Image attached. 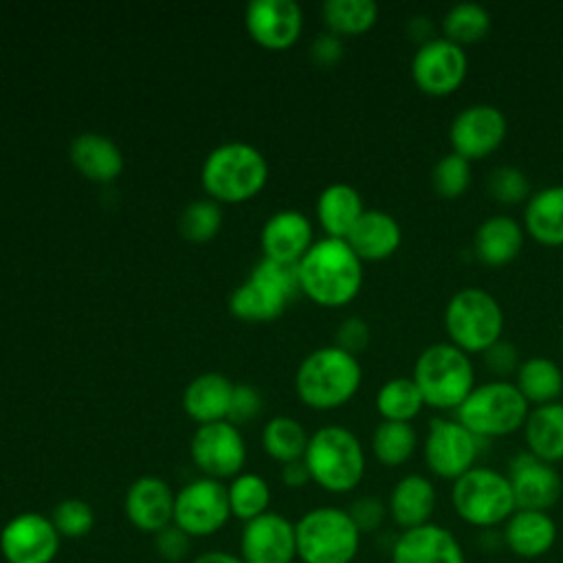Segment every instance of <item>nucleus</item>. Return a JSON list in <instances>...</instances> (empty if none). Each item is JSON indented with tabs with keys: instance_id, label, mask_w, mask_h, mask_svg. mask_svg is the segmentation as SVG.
<instances>
[{
	"instance_id": "1",
	"label": "nucleus",
	"mask_w": 563,
	"mask_h": 563,
	"mask_svg": "<svg viewBox=\"0 0 563 563\" xmlns=\"http://www.w3.org/2000/svg\"><path fill=\"white\" fill-rule=\"evenodd\" d=\"M363 260L343 238H321L299 260L301 292L314 303L339 308L350 303L363 284Z\"/></svg>"
},
{
	"instance_id": "2",
	"label": "nucleus",
	"mask_w": 563,
	"mask_h": 563,
	"mask_svg": "<svg viewBox=\"0 0 563 563\" xmlns=\"http://www.w3.org/2000/svg\"><path fill=\"white\" fill-rule=\"evenodd\" d=\"M363 378L361 363L339 345H323L303 356L295 372L299 398L314 409H336L358 389Z\"/></svg>"
},
{
	"instance_id": "3",
	"label": "nucleus",
	"mask_w": 563,
	"mask_h": 563,
	"mask_svg": "<svg viewBox=\"0 0 563 563\" xmlns=\"http://www.w3.org/2000/svg\"><path fill=\"white\" fill-rule=\"evenodd\" d=\"M268 176L264 154L246 141H227L202 161L200 180L209 198L218 202H242L260 194Z\"/></svg>"
},
{
	"instance_id": "4",
	"label": "nucleus",
	"mask_w": 563,
	"mask_h": 563,
	"mask_svg": "<svg viewBox=\"0 0 563 563\" xmlns=\"http://www.w3.org/2000/svg\"><path fill=\"white\" fill-rule=\"evenodd\" d=\"M310 479L330 493L354 490L365 473V451L356 433L341 424H325L308 438L303 453Z\"/></svg>"
},
{
	"instance_id": "5",
	"label": "nucleus",
	"mask_w": 563,
	"mask_h": 563,
	"mask_svg": "<svg viewBox=\"0 0 563 563\" xmlns=\"http://www.w3.org/2000/svg\"><path fill=\"white\" fill-rule=\"evenodd\" d=\"M413 383L418 385L424 405L435 409H457L475 387V367L471 354L440 341L427 345L413 363Z\"/></svg>"
},
{
	"instance_id": "6",
	"label": "nucleus",
	"mask_w": 563,
	"mask_h": 563,
	"mask_svg": "<svg viewBox=\"0 0 563 563\" xmlns=\"http://www.w3.org/2000/svg\"><path fill=\"white\" fill-rule=\"evenodd\" d=\"M297 559L301 563H352L361 548V530L336 506H319L295 521Z\"/></svg>"
},
{
	"instance_id": "7",
	"label": "nucleus",
	"mask_w": 563,
	"mask_h": 563,
	"mask_svg": "<svg viewBox=\"0 0 563 563\" xmlns=\"http://www.w3.org/2000/svg\"><path fill=\"white\" fill-rule=\"evenodd\" d=\"M462 422L479 440L517 431L528 418V400L512 380H488L475 385L455 409Z\"/></svg>"
},
{
	"instance_id": "8",
	"label": "nucleus",
	"mask_w": 563,
	"mask_h": 563,
	"mask_svg": "<svg viewBox=\"0 0 563 563\" xmlns=\"http://www.w3.org/2000/svg\"><path fill=\"white\" fill-rule=\"evenodd\" d=\"M451 504L457 517L475 528L504 526L517 510L506 473L490 466H473L451 486Z\"/></svg>"
},
{
	"instance_id": "9",
	"label": "nucleus",
	"mask_w": 563,
	"mask_h": 563,
	"mask_svg": "<svg viewBox=\"0 0 563 563\" xmlns=\"http://www.w3.org/2000/svg\"><path fill=\"white\" fill-rule=\"evenodd\" d=\"M444 328L449 341L466 354L484 352L501 339L504 310L488 290L466 286L446 301Z\"/></svg>"
},
{
	"instance_id": "10",
	"label": "nucleus",
	"mask_w": 563,
	"mask_h": 563,
	"mask_svg": "<svg viewBox=\"0 0 563 563\" xmlns=\"http://www.w3.org/2000/svg\"><path fill=\"white\" fill-rule=\"evenodd\" d=\"M229 517V493L220 479L202 475L176 493L174 526L189 537H209L224 528Z\"/></svg>"
},
{
	"instance_id": "11",
	"label": "nucleus",
	"mask_w": 563,
	"mask_h": 563,
	"mask_svg": "<svg viewBox=\"0 0 563 563\" xmlns=\"http://www.w3.org/2000/svg\"><path fill=\"white\" fill-rule=\"evenodd\" d=\"M189 453L194 464L205 473V477L227 479L242 473L246 462V444L238 424L229 420L198 424L191 435Z\"/></svg>"
},
{
	"instance_id": "12",
	"label": "nucleus",
	"mask_w": 563,
	"mask_h": 563,
	"mask_svg": "<svg viewBox=\"0 0 563 563\" xmlns=\"http://www.w3.org/2000/svg\"><path fill=\"white\" fill-rule=\"evenodd\" d=\"M479 442L462 422L433 418L424 438V462L433 475L455 482L475 466Z\"/></svg>"
},
{
	"instance_id": "13",
	"label": "nucleus",
	"mask_w": 563,
	"mask_h": 563,
	"mask_svg": "<svg viewBox=\"0 0 563 563\" xmlns=\"http://www.w3.org/2000/svg\"><path fill=\"white\" fill-rule=\"evenodd\" d=\"M466 70L468 59L464 48L444 35H435L420 44L411 59V77L416 86L433 97H444L457 90Z\"/></svg>"
},
{
	"instance_id": "14",
	"label": "nucleus",
	"mask_w": 563,
	"mask_h": 563,
	"mask_svg": "<svg viewBox=\"0 0 563 563\" xmlns=\"http://www.w3.org/2000/svg\"><path fill=\"white\" fill-rule=\"evenodd\" d=\"M62 545L51 517L20 512L0 530V554L7 563H53Z\"/></svg>"
},
{
	"instance_id": "15",
	"label": "nucleus",
	"mask_w": 563,
	"mask_h": 563,
	"mask_svg": "<svg viewBox=\"0 0 563 563\" xmlns=\"http://www.w3.org/2000/svg\"><path fill=\"white\" fill-rule=\"evenodd\" d=\"M506 132L508 121L497 106L471 103L462 108L449 125L451 152L464 156L466 161L484 158L501 145Z\"/></svg>"
},
{
	"instance_id": "16",
	"label": "nucleus",
	"mask_w": 563,
	"mask_h": 563,
	"mask_svg": "<svg viewBox=\"0 0 563 563\" xmlns=\"http://www.w3.org/2000/svg\"><path fill=\"white\" fill-rule=\"evenodd\" d=\"M244 563H292L297 559L295 521L282 512H264L244 523L240 534Z\"/></svg>"
},
{
	"instance_id": "17",
	"label": "nucleus",
	"mask_w": 563,
	"mask_h": 563,
	"mask_svg": "<svg viewBox=\"0 0 563 563\" xmlns=\"http://www.w3.org/2000/svg\"><path fill=\"white\" fill-rule=\"evenodd\" d=\"M508 479L515 504L521 510H550L561 493L563 479L554 464L534 457L530 451L517 453L508 464Z\"/></svg>"
},
{
	"instance_id": "18",
	"label": "nucleus",
	"mask_w": 563,
	"mask_h": 563,
	"mask_svg": "<svg viewBox=\"0 0 563 563\" xmlns=\"http://www.w3.org/2000/svg\"><path fill=\"white\" fill-rule=\"evenodd\" d=\"M174 499L176 493L165 479L156 475H143L128 486L123 510L136 530L156 534L174 523Z\"/></svg>"
},
{
	"instance_id": "19",
	"label": "nucleus",
	"mask_w": 563,
	"mask_h": 563,
	"mask_svg": "<svg viewBox=\"0 0 563 563\" xmlns=\"http://www.w3.org/2000/svg\"><path fill=\"white\" fill-rule=\"evenodd\" d=\"M251 37L266 48H286L297 42L303 18L295 0H251L244 11Z\"/></svg>"
},
{
	"instance_id": "20",
	"label": "nucleus",
	"mask_w": 563,
	"mask_h": 563,
	"mask_svg": "<svg viewBox=\"0 0 563 563\" xmlns=\"http://www.w3.org/2000/svg\"><path fill=\"white\" fill-rule=\"evenodd\" d=\"M391 563H466L457 537L433 521L402 530L391 548Z\"/></svg>"
},
{
	"instance_id": "21",
	"label": "nucleus",
	"mask_w": 563,
	"mask_h": 563,
	"mask_svg": "<svg viewBox=\"0 0 563 563\" xmlns=\"http://www.w3.org/2000/svg\"><path fill=\"white\" fill-rule=\"evenodd\" d=\"M260 242L266 257L299 262L312 244V224L299 209H279L264 222Z\"/></svg>"
},
{
	"instance_id": "22",
	"label": "nucleus",
	"mask_w": 563,
	"mask_h": 563,
	"mask_svg": "<svg viewBox=\"0 0 563 563\" xmlns=\"http://www.w3.org/2000/svg\"><path fill=\"white\" fill-rule=\"evenodd\" d=\"M435 501L438 495L433 482L424 475L411 473L394 484L387 501V512L396 526H400L402 530H411L431 521Z\"/></svg>"
},
{
	"instance_id": "23",
	"label": "nucleus",
	"mask_w": 563,
	"mask_h": 563,
	"mask_svg": "<svg viewBox=\"0 0 563 563\" xmlns=\"http://www.w3.org/2000/svg\"><path fill=\"white\" fill-rule=\"evenodd\" d=\"M556 523L545 510L517 508L504 523L506 548L521 559H539L552 550Z\"/></svg>"
},
{
	"instance_id": "24",
	"label": "nucleus",
	"mask_w": 563,
	"mask_h": 563,
	"mask_svg": "<svg viewBox=\"0 0 563 563\" xmlns=\"http://www.w3.org/2000/svg\"><path fill=\"white\" fill-rule=\"evenodd\" d=\"M345 240L361 260H385L398 251L402 229L391 213L383 209H365Z\"/></svg>"
},
{
	"instance_id": "25",
	"label": "nucleus",
	"mask_w": 563,
	"mask_h": 563,
	"mask_svg": "<svg viewBox=\"0 0 563 563\" xmlns=\"http://www.w3.org/2000/svg\"><path fill=\"white\" fill-rule=\"evenodd\" d=\"M526 229L510 216H488L473 235L475 257L486 266H504L512 262L523 246Z\"/></svg>"
},
{
	"instance_id": "26",
	"label": "nucleus",
	"mask_w": 563,
	"mask_h": 563,
	"mask_svg": "<svg viewBox=\"0 0 563 563\" xmlns=\"http://www.w3.org/2000/svg\"><path fill=\"white\" fill-rule=\"evenodd\" d=\"M73 165L90 180L110 183L123 169L121 147L106 134L81 132L70 141L68 147Z\"/></svg>"
},
{
	"instance_id": "27",
	"label": "nucleus",
	"mask_w": 563,
	"mask_h": 563,
	"mask_svg": "<svg viewBox=\"0 0 563 563\" xmlns=\"http://www.w3.org/2000/svg\"><path fill=\"white\" fill-rule=\"evenodd\" d=\"M233 383L220 372H205L189 380L183 391V409L200 424L227 420Z\"/></svg>"
},
{
	"instance_id": "28",
	"label": "nucleus",
	"mask_w": 563,
	"mask_h": 563,
	"mask_svg": "<svg viewBox=\"0 0 563 563\" xmlns=\"http://www.w3.org/2000/svg\"><path fill=\"white\" fill-rule=\"evenodd\" d=\"M526 451L534 457L556 464L563 460V402L534 405L523 422Z\"/></svg>"
},
{
	"instance_id": "29",
	"label": "nucleus",
	"mask_w": 563,
	"mask_h": 563,
	"mask_svg": "<svg viewBox=\"0 0 563 563\" xmlns=\"http://www.w3.org/2000/svg\"><path fill=\"white\" fill-rule=\"evenodd\" d=\"M363 198L347 183H330L317 198V218L330 238H347L356 220L363 216Z\"/></svg>"
},
{
	"instance_id": "30",
	"label": "nucleus",
	"mask_w": 563,
	"mask_h": 563,
	"mask_svg": "<svg viewBox=\"0 0 563 563\" xmlns=\"http://www.w3.org/2000/svg\"><path fill=\"white\" fill-rule=\"evenodd\" d=\"M523 229L545 246L563 244V185L530 194L523 209Z\"/></svg>"
},
{
	"instance_id": "31",
	"label": "nucleus",
	"mask_w": 563,
	"mask_h": 563,
	"mask_svg": "<svg viewBox=\"0 0 563 563\" xmlns=\"http://www.w3.org/2000/svg\"><path fill=\"white\" fill-rule=\"evenodd\" d=\"M288 301L290 299L279 290L249 275L229 295V310L244 321H271L286 310Z\"/></svg>"
},
{
	"instance_id": "32",
	"label": "nucleus",
	"mask_w": 563,
	"mask_h": 563,
	"mask_svg": "<svg viewBox=\"0 0 563 563\" xmlns=\"http://www.w3.org/2000/svg\"><path fill=\"white\" fill-rule=\"evenodd\" d=\"M515 385L528 402H554L563 391V372L559 363L548 356H530L519 363Z\"/></svg>"
},
{
	"instance_id": "33",
	"label": "nucleus",
	"mask_w": 563,
	"mask_h": 563,
	"mask_svg": "<svg viewBox=\"0 0 563 563\" xmlns=\"http://www.w3.org/2000/svg\"><path fill=\"white\" fill-rule=\"evenodd\" d=\"M308 433L303 424L290 416H273L262 429L264 451L277 462L301 460L308 446Z\"/></svg>"
},
{
	"instance_id": "34",
	"label": "nucleus",
	"mask_w": 563,
	"mask_h": 563,
	"mask_svg": "<svg viewBox=\"0 0 563 563\" xmlns=\"http://www.w3.org/2000/svg\"><path fill=\"white\" fill-rule=\"evenodd\" d=\"M418 446V433L411 422L383 420L372 433V453L385 466L405 464Z\"/></svg>"
},
{
	"instance_id": "35",
	"label": "nucleus",
	"mask_w": 563,
	"mask_h": 563,
	"mask_svg": "<svg viewBox=\"0 0 563 563\" xmlns=\"http://www.w3.org/2000/svg\"><path fill=\"white\" fill-rule=\"evenodd\" d=\"M422 405L424 400L418 385L413 383V378L407 376L389 378L376 391V409L383 420L409 422L420 413Z\"/></svg>"
},
{
	"instance_id": "36",
	"label": "nucleus",
	"mask_w": 563,
	"mask_h": 563,
	"mask_svg": "<svg viewBox=\"0 0 563 563\" xmlns=\"http://www.w3.org/2000/svg\"><path fill=\"white\" fill-rule=\"evenodd\" d=\"M321 15L332 33L358 35L378 20V4L374 0H325Z\"/></svg>"
},
{
	"instance_id": "37",
	"label": "nucleus",
	"mask_w": 563,
	"mask_h": 563,
	"mask_svg": "<svg viewBox=\"0 0 563 563\" xmlns=\"http://www.w3.org/2000/svg\"><path fill=\"white\" fill-rule=\"evenodd\" d=\"M227 493H229L231 517H238L242 523L268 512L271 488H268V482L257 473L235 475L229 482Z\"/></svg>"
},
{
	"instance_id": "38",
	"label": "nucleus",
	"mask_w": 563,
	"mask_h": 563,
	"mask_svg": "<svg viewBox=\"0 0 563 563\" xmlns=\"http://www.w3.org/2000/svg\"><path fill=\"white\" fill-rule=\"evenodd\" d=\"M490 13L479 2H457L442 18V33L455 44H471L482 40L490 29Z\"/></svg>"
},
{
	"instance_id": "39",
	"label": "nucleus",
	"mask_w": 563,
	"mask_h": 563,
	"mask_svg": "<svg viewBox=\"0 0 563 563\" xmlns=\"http://www.w3.org/2000/svg\"><path fill=\"white\" fill-rule=\"evenodd\" d=\"M222 224V209L220 202L213 198H196L191 200L178 218L180 233L191 242H207L211 240Z\"/></svg>"
},
{
	"instance_id": "40",
	"label": "nucleus",
	"mask_w": 563,
	"mask_h": 563,
	"mask_svg": "<svg viewBox=\"0 0 563 563\" xmlns=\"http://www.w3.org/2000/svg\"><path fill=\"white\" fill-rule=\"evenodd\" d=\"M471 178H473L471 161H466L464 156H460L455 152H449L442 158H438L431 169L433 191L442 198L462 196L468 189Z\"/></svg>"
},
{
	"instance_id": "41",
	"label": "nucleus",
	"mask_w": 563,
	"mask_h": 563,
	"mask_svg": "<svg viewBox=\"0 0 563 563\" xmlns=\"http://www.w3.org/2000/svg\"><path fill=\"white\" fill-rule=\"evenodd\" d=\"M51 521L62 539H84L95 528V510L88 501L68 497L53 508Z\"/></svg>"
},
{
	"instance_id": "42",
	"label": "nucleus",
	"mask_w": 563,
	"mask_h": 563,
	"mask_svg": "<svg viewBox=\"0 0 563 563\" xmlns=\"http://www.w3.org/2000/svg\"><path fill=\"white\" fill-rule=\"evenodd\" d=\"M251 277L273 286L282 295H286L290 301L301 295V279H299V262H284L273 257H262L257 264H253Z\"/></svg>"
},
{
	"instance_id": "43",
	"label": "nucleus",
	"mask_w": 563,
	"mask_h": 563,
	"mask_svg": "<svg viewBox=\"0 0 563 563\" xmlns=\"http://www.w3.org/2000/svg\"><path fill=\"white\" fill-rule=\"evenodd\" d=\"M486 189L495 200L504 205H515L530 198V180L517 165L493 167L486 176Z\"/></svg>"
},
{
	"instance_id": "44",
	"label": "nucleus",
	"mask_w": 563,
	"mask_h": 563,
	"mask_svg": "<svg viewBox=\"0 0 563 563\" xmlns=\"http://www.w3.org/2000/svg\"><path fill=\"white\" fill-rule=\"evenodd\" d=\"M262 409V396L255 385L251 383H233V394H231V405L227 420L233 424H244L251 418H255Z\"/></svg>"
},
{
	"instance_id": "45",
	"label": "nucleus",
	"mask_w": 563,
	"mask_h": 563,
	"mask_svg": "<svg viewBox=\"0 0 563 563\" xmlns=\"http://www.w3.org/2000/svg\"><path fill=\"white\" fill-rule=\"evenodd\" d=\"M347 515L352 517V521L356 523L361 534L374 532L376 528L383 526V521L387 517V506L383 504V499H378L374 495H363L350 504Z\"/></svg>"
},
{
	"instance_id": "46",
	"label": "nucleus",
	"mask_w": 563,
	"mask_h": 563,
	"mask_svg": "<svg viewBox=\"0 0 563 563\" xmlns=\"http://www.w3.org/2000/svg\"><path fill=\"white\" fill-rule=\"evenodd\" d=\"M482 356H484V365H486L495 376H499V380H506V376L515 374L517 367H519V363H521L517 347H515L512 343L504 341V339H499V341H495L490 347H486V350L482 352Z\"/></svg>"
},
{
	"instance_id": "47",
	"label": "nucleus",
	"mask_w": 563,
	"mask_h": 563,
	"mask_svg": "<svg viewBox=\"0 0 563 563\" xmlns=\"http://www.w3.org/2000/svg\"><path fill=\"white\" fill-rule=\"evenodd\" d=\"M369 323L363 319V317H347L339 323L336 328V343L341 350L350 352V354H358L367 347L369 343Z\"/></svg>"
},
{
	"instance_id": "48",
	"label": "nucleus",
	"mask_w": 563,
	"mask_h": 563,
	"mask_svg": "<svg viewBox=\"0 0 563 563\" xmlns=\"http://www.w3.org/2000/svg\"><path fill=\"white\" fill-rule=\"evenodd\" d=\"M189 541L191 537L187 532H183L178 526H167L163 528L161 532L154 534V548L158 552V556L163 561H169V563H176V561H183L189 552Z\"/></svg>"
},
{
	"instance_id": "49",
	"label": "nucleus",
	"mask_w": 563,
	"mask_h": 563,
	"mask_svg": "<svg viewBox=\"0 0 563 563\" xmlns=\"http://www.w3.org/2000/svg\"><path fill=\"white\" fill-rule=\"evenodd\" d=\"M343 55V42L336 33L328 31V33H319L312 44H310V57L321 64V66H330L336 64Z\"/></svg>"
},
{
	"instance_id": "50",
	"label": "nucleus",
	"mask_w": 563,
	"mask_h": 563,
	"mask_svg": "<svg viewBox=\"0 0 563 563\" xmlns=\"http://www.w3.org/2000/svg\"><path fill=\"white\" fill-rule=\"evenodd\" d=\"M282 482L290 488H301L303 484L310 482V473H308V466H306L303 457L282 464Z\"/></svg>"
},
{
	"instance_id": "51",
	"label": "nucleus",
	"mask_w": 563,
	"mask_h": 563,
	"mask_svg": "<svg viewBox=\"0 0 563 563\" xmlns=\"http://www.w3.org/2000/svg\"><path fill=\"white\" fill-rule=\"evenodd\" d=\"M407 31H409V35L418 42V46L435 37V33H433L435 26H433V22H431L427 15H416V18H411L409 24H407Z\"/></svg>"
},
{
	"instance_id": "52",
	"label": "nucleus",
	"mask_w": 563,
	"mask_h": 563,
	"mask_svg": "<svg viewBox=\"0 0 563 563\" xmlns=\"http://www.w3.org/2000/svg\"><path fill=\"white\" fill-rule=\"evenodd\" d=\"M191 563H244L238 554L227 552V550H209L198 554Z\"/></svg>"
},
{
	"instance_id": "53",
	"label": "nucleus",
	"mask_w": 563,
	"mask_h": 563,
	"mask_svg": "<svg viewBox=\"0 0 563 563\" xmlns=\"http://www.w3.org/2000/svg\"><path fill=\"white\" fill-rule=\"evenodd\" d=\"M561 350H563V334H561Z\"/></svg>"
}]
</instances>
